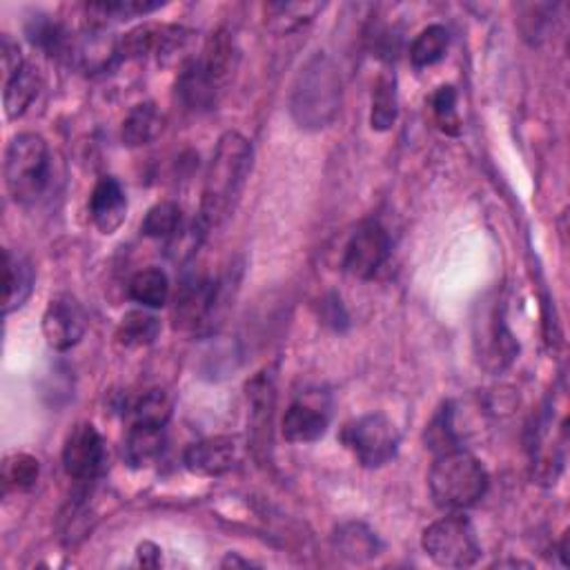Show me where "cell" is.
<instances>
[{
	"mask_svg": "<svg viewBox=\"0 0 570 570\" xmlns=\"http://www.w3.org/2000/svg\"><path fill=\"white\" fill-rule=\"evenodd\" d=\"M252 142L239 132H226L205 172L198 221L209 230L221 226L235 212L252 172Z\"/></svg>",
	"mask_w": 570,
	"mask_h": 570,
	"instance_id": "6da1fadb",
	"label": "cell"
},
{
	"mask_svg": "<svg viewBox=\"0 0 570 570\" xmlns=\"http://www.w3.org/2000/svg\"><path fill=\"white\" fill-rule=\"evenodd\" d=\"M239 62V49L228 32L214 34L198 56L183 65L176 94L185 110L201 114L217 107Z\"/></svg>",
	"mask_w": 570,
	"mask_h": 570,
	"instance_id": "7a4b0ae2",
	"label": "cell"
},
{
	"mask_svg": "<svg viewBox=\"0 0 570 570\" xmlns=\"http://www.w3.org/2000/svg\"><path fill=\"white\" fill-rule=\"evenodd\" d=\"M341 99L339 69L328 54L319 52L299 69L290 92V114L301 129L319 132L337 118Z\"/></svg>",
	"mask_w": 570,
	"mask_h": 570,
	"instance_id": "3957f363",
	"label": "cell"
},
{
	"mask_svg": "<svg viewBox=\"0 0 570 570\" xmlns=\"http://www.w3.org/2000/svg\"><path fill=\"white\" fill-rule=\"evenodd\" d=\"M428 488L435 504L446 513H461L472 509L488 490V472L477 457L457 448L435 459Z\"/></svg>",
	"mask_w": 570,
	"mask_h": 570,
	"instance_id": "277c9868",
	"label": "cell"
},
{
	"mask_svg": "<svg viewBox=\"0 0 570 570\" xmlns=\"http://www.w3.org/2000/svg\"><path fill=\"white\" fill-rule=\"evenodd\" d=\"M49 148L43 136L25 132L12 138L5 152V185L16 203L38 201L49 183Z\"/></svg>",
	"mask_w": 570,
	"mask_h": 570,
	"instance_id": "5b68a950",
	"label": "cell"
},
{
	"mask_svg": "<svg viewBox=\"0 0 570 570\" xmlns=\"http://www.w3.org/2000/svg\"><path fill=\"white\" fill-rule=\"evenodd\" d=\"M472 341L477 362L490 375L504 373L520 352V345L513 332L506 326L504 301L502 299H483L477 306V317L472 321Z\"/></svg>",
	"mask_w": 570,
	"mask_h": 570,
	"instance_id": "8992f818",
	"label": "cell"
},
{
	"mask_svg": "<svg viewBox=\"0 0 570 570\" xmlns=\"http://www.w3.org/2000/svg\"><path fill=\"white\" fill-rule=\"evenodd\" d=\"M226 278L205 274L185 276L174 299V328L192 334L212 330L226 301Z\"/></svg>",
	"mask_w": 570,
	"mask_h": 570,
	"instance_id": "52a82bcc",
	"label": "cell"
},
{
	"mask_svg": "<svg viewBox=\"0 0 570 570\" xmlns=\"http://www.w3.org/2000/svg\"><path fill=\"white\" fill-rule=\"evenodd\" d=\"M421 546L428 557L444 568L475 566L481 555L475 526L457 513H451L448 517L428 526L423 531Z\"/></svg>",
	"mask_w": 570,
	"mask_h": 570,
	"instance_id": "ba28073f",
	"label": "cell"
},
{
	"mask_svg": "<svg viewBox=\"0 0 570 570\" xmlns=\"http://www.w3.org/2000/svg\"><path fill=\"white\" fill-rule=\"evenodd\" d=\"M343 442L364 468H381L399 451V431L384 412H371L345 428Z\"/></svg>",
	"mask_w": 570,
	"mask_h": 570,
	"instance_id": "9c48e42d",
	"label": "cell"
},
{
	"mask_svg": "<svg viewBox=\"0 0 570 570\" xmlns=\"http://www.w3.org/2000/svg\"><path fill=\"white\" fill-rule=\"evenodd\" d=\"M62 468L77 481H94L107 470V448L92 423H79L69 431L62 446Z\"/></svg>",
	"mask_w": 570,
	"mask_h": 570,
	"instance_id": "30bf717a",
	"label": "cell"
},
{
	"mask_svg": "<svg viewBox=\"0 0 570 570\" xmlns=\"http://www.w3.org/2000/svg\"><path fill=\"white\" fill-rule=\"evenodd\" d=\"M332 417V403L326 392L310 390L290 403L283 417V437L290 444L319 442Z\"/></svg>",
	"mask_w": 570,
	"mask_h": 570,
	"instance_id": "8fae6325",
	"label": "cell"
},
{
	"mask_svg": "<svg viewBox=\"0 0 570 570\" xmlns=\"http://www.w3.org/2000/svg\"><path fill=\"white\" fill-rule=\"evenodd\" d=\"M390 256V237L379 224H366L352 235L343 252V267L354 278H373Z\"/></svg>",
	"mask_w": 570,
	"mask_h": 570,
	"instance_id": "7c38bea8",
	"label": "cell"
},
{
	"mask_svg": "<svg viewBox=\"0 0 570 570\" xmlns=\"http://www.w3.org/2000/svg\"><path fill=\"white\" fill-rule=\"evenodd\" d=\"M88 330V315L71 295L54 297L43 315V334L49 347L67 352L81 343Z\"/></svg>",
	"mask_w": 570,
	"mask_h": 570,
	"instance_id": "4fadbf2b",
	"label": "cell"
},
{
	"mask_svg": "<svg viewBox=\"0 0 570 570\" xmlns=\"http://www.w3.org/2000/svg\"><path fill=\"white\" fill-rule=\"evenodd\" d=\"M248 401H250L252 446L263 457L272 446V419L276 408V386H274L272 371L259 373L248 384Z\"/></svg>",
	"mask_w": 570,
	"mask_h": 570,
	"instance_id": "5bb4252c",
	"label": "cell"
},
{
	"mask_svg": "<svg viewBox=\"0 0 570 570\" xmlns=\"http://www.w3.org/2000/svg\"><path fill=\"white\" fill-rule=\"evenodd\" d=\"M183 464L190 472L201 477H219L239 464V444L235 437H209L192 444Z\"/></svg>",
	"mask_w": 570,
	"mask_h": 570,
	"instance_id": "9a60e30c",
	"label": "cell"
},
{
	"mask_svg": "<svg viewBox=\"0 0 570 570\" xmlns=\"http://www.w3.org/2000/svg\"><path fill=\"white\" fill-rule=\"evenodd\" d=\"M90 217L103 235H114L127 217V196L114 176H103L90 196Z\"/></svg>",
	"mask_w": 570,
	"mask_h": 570,
	"instance_id": "2e32d148",
	"label": "cell"
},
{
	"mask_svg": "<svg viewBox=\"0 0 570 570\" xmlns=\"http://www.w3.org/2000/svg\"><path fill=\"white\" fill-rule=\"evenodd\" d=\"M166 448V425L150 421H129L123 444V457L132 468H146L159 459Z\"/></svg>",
	"mask_w": 570,
	"mask_h": 570,
	"instance_id": "e0dca14e",
	"label": "cell"
},
{
	"mask_svg": "<svg viewBox=\"0 0 570 570\" xmlns=\"http://www.w3.org/2000/svg\"><path fill=\"white\" fill-rule=\"evenodd\" d=\"M334 548L337 552L352 561V563H364V561H371L379 555L381 550V542L379 537L362 522H347V524H341L337 531H334Z\"/></svg>",
	"mask_w": 570,
	"mask_h": 570,
	"instance_id": "ac0fdd59",
	"label": "cell"
},
{
	"mask_svg": "<svg viewBox=\"0 0 570 570\" xmlns=\"http://www.w3.org/2000/svg\"><path fill=\"white\" fill-rule=\"evenodd\" d=\"M34 290V267L27 256L5 250V315L21 310Z\"/></svg>",
	"mask_w": 570,
	"mask_h": 570,
	"instance_id": "d6986e66",
	"label": "cell"
},
{
	"mask_svg": "<svg viewBox=\"0 0 570 570\" xmlns=\"http://www.w3.org/2000/svg\"><path fill=\"white\" fill-rule=\"evenodd\" d=\"M163 114L157 110L155 103H140L129 110V114L123 121L121 138L127 148H140L148 146L163 132Z\"/></svg>",
	"mask_w": 570,
	"mask_h": 570,
	"instance_id": "ffe728a7",
	"label": "cell"
},
{
	"mask_svg": "<svg viewBox=\"0 0 570 570\" xmlns=\"http://www.w3.org/2000/svg\"><path fill=\"white\" fill-rule=\"evenodd\" d=\"M323 8V3H270L265 5V27L278 36L299 32L310 25Z\"/></svg>",
	"mask_w": 570,
	"mask_h": 570,
	"instance_id": "44dd1931",
	"label": "cell"
},
{
	"mask_svg": "<svg viewBox=\"0 0 570 570\" xmlns=\"http://www.w3.org/2000/svg\"><path fill=\"white\" fill-rule=\"evenodd\" d=\"M38 88H41L38 69H34L30 62H25L14 77L5 79L3 101H5L8 118H12V121L21 118L27 112V107L34 103Z\"/></svg>",
	"mask_w": 570,
	"mask_h": 570,
	"instance_id": "7402d4cb",
	"label": "cell"
},
{
	"mask_svg": "<svg viewBox=\"0 0 570 570\" xmlns=\"http://www.w3.org/2000/svg\"><path fill=\"white\" fill-rule=\"evenodd\" d=\"M161 8L163 3H155V0H101L88 5V16L92 27H105L107 23L148 16Z\"/></svg>",
	"mask_w": 570,
	"mask_h": 570,
	"instance_id": "603a6c76",
	"label": "cell"
},
{
	"mask_svg": "<svg viewBox=\"0 0 570 570\" xmlns=\"http://www.w3.org/2000/svg\"><path fill=\"white\" fill-rule=\"evenodd\" d=\"M25 32H27L30 43L49 56L60 58V56H71V52H75V41L69 38L67 30L58 21H54L45 14L32 16Z\"/></svg>",
	"mask_w": 570,
	"mask_h": 570,
	"instance_id": "cb8c5ba5",
	"label": "cell"
},
{
	"mask_svg": "<svg viewBox=\"0 0 570 570\" xmlns=\"http://www.w3.org/2000/svg\"><path fill=\"white\" fill-rule=\"evenodd\" d=\"M127 293L129 299L140 304L142 308H163L170 297V281L163 270L148 267L132 276Z\"/></svg>",
	"mask_w": 570,
	"mask_h": 570,
	"instance_id": "d4e9b609",
	"label": "cell"
},
{
	"mask_svg": "<svg viewBox=\"0 0 570 570\" xmlns=\"http://www.w3.org/2000/svg\"><path fill=\"white\" fill-rule=\"evenodd\" d=\"M399 116V94H397V77L392 71L379 75L373 92V112L371 125L377 132H388Z\"/></svg>",
	"mask_w": 570,
	"mask_h": 570,
	"instance_id": "484cf974",
	"label": "cell"
},
{
	"mask_svg": "<svg viewBox=\"0 0 570 570\" xmlns=\"http://www.w3.org/2000/svg\"><path fill=\"white\" fill-rule=\"evenodd\" d=\"M451 45V34L444 25L425 27L410 45V60L414 67H431L440 62Z\"/></svg>",
	"mask_w": 570,
	"mask_h": 570,
	"instance_id": "4316f807",
	"label": "cell"
},
{
	"mask_svg": "<svg viewBox=\"0 0 570 570\" xmlns=\"http://www.w3.org/2000/svg\"><path fill=\"white\" fill-rule=\"evenodd\" d=\"M161 323L148 310H129L118 326V341L127 347H142L157 341Z\"/></svg>",
	"mask_w": 570,
	"mask_h": 570,
	"instance_id": "83f0119b",
	"label": "cell"
},
{
	"mask_svg": "<svg viewBox=\"0 0 570 570\" xmlns=\"http://www.w3.org/2000/svg\"><path fill=\"white\" fill-rule=\"evenodd\" d=\"M423 440H425V448H431L437 457L459 448V433H457V425H455V408H453V403H446L433 417V421L428 423Z\"/></svg>",
	"mask_w": 570,
	"mask_h": 570,
	"instance_id": "f1b7e54d",
	"label": "cell"
},
{
	"mask_svg": "<svg viewBox=\"0 0 570 570\" xmlns=\"http://www.w3.org/2000/svg\"><path fill=\"white\" fill-rule=\"evenodd\" d=\"M181 226H183L181 207L172 201H163L148 209L146 219H142V224H140V232L150 239L170 241L181 230Z\"/></svg>",
	"mask_w": 570,
	"mask_h": 570,
	"instance_id": "f546056e",
	"label": "cell"
},
{
	"mask_svg": "<svg viewBox=\"0 0 570 570\" xmlns=\"http://www.w3.org/2000/svg\"><path fill=\"white\" fill-rule=\"evenodd\" d=\"M41 475V464L36 457L27 455V453H14L8 455L3 461V486L5 490H30L34 488V483L38 481Z\"/></svg>",
	"mask_w": 570,
	"mask_h": 570,
	"instance_id": "4dcf8cb0",
	"label": "cell"
},
{
	"mask_svg": "<svg viewBox=\"0 0 570 570\" xmlns=\"http://www.w3.org/2000/svg\"><path fill=\"white\" fill-rule=\"evenodd\" d=\"M172 414V401L163 390H150L142 395L129 410V421H150L168 425Z\"/></svg>",
	"mask_w": 570,
	"mask_h": 570,
	"instance_id": "1f68e13d",
	"label": "cell"
},
{
	"mask_svg": "<svg viewBox=\"0 0 570 570\" xmlns=\"http://www.w3.org/2000/svg\"><path fill=\"white\" fill-rule=\"evenodd\" d=\"M433 114L437 125L446 134H459L461 132V121L457 116V92L451 86H444L435 92L433 96Z\"/></svg>",
	"mask_w": 570,
	"mask_h": 570,
	"instance_id": "d6a6232c",
	"label": "cell"
},
{
	"mask_svg": "<svg viewBox=\"0 0 570 570\" xmlns=\"http://www.w3.org/2000/svg\"><path fill=\"white\" fill-rule=\"evenodd\" d=\"M0 58H3V71H5V79L14 77L16 71L25 65L21 47L16 41H12L8 34L0 41Z\"/></svg>",
	"mask_w": 570,
	"mask_h": 570,
	"instance_id": "836d02e7",
	"label": "cell"
},
{
	"mask_svg": "<svg viewBox=\"0 0 570 570\" xmlns=\"http://www.w3.org/2000/svg\"><path fill=\"white\" fill-rule=\"evenodd\" d=\"M136 559L140 566L157 568V566H161V548L155 546L152 542H142L136 550Z\"/></svg>",
	"mask_w": 570,
	"mask_h": 570,
	"instance_id": "e575fe53",
	"label": "cell"
},
{
	"mask_svg": "<svg viewBox=\"0 0 570 570\" xmlns=\"http://www.w3.org/2000/svg\"><path fill=\"white\" fill-rule=\"evenodd\" d=\"M559 555H561V563L568 566V563H570V561H568V533H566V537H563V542H561V546H559Z\"/></svg>",
	"mask_w": 570,
	"mask_h": 570,
	"instance_id": "d590c367",
	"label": "cell"
}]
</instances>
